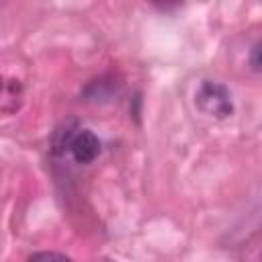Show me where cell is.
I'll return each mask as SVG.
<instances>
[{"mask_svg": "<svg viewBox=\"0 0 262 262\" xmlns=\"http://www.w3.org/2000/svg\"><path fill=\"white\" fill-rule=\"evenodd\" d=\"M196 106L201 108V113L215 117V119H227L233 115V100H231V92L213 80H205L201 82V86L196 88L194 94Z\"/></svg>", "mask_w": 262, "mask_h": 262, "instance_id": "obj_1", "label": "cell"}, {"mask_svg": "<svg viewBox=\"0 0 262 262\" xmlns=\"http://www.w3.org/2000/svg\"><path fill=\"white\" fill-rule=\"evenodd\" d=\"M100 147H102V143H100L98 135L94 131H90V129H78L68 139V149H70L74 162L82 164V166L92 164L98 158Z\"/></svg>", "mask_w": 262, "mask_h": 262, "instance_id": "obj_2", "label": "cell"}, {"mask_svg": "<svg viewBox=\"0 0 262 262\" xmlns=\"http://www.w3.org/2000/svg\"><path fill=\"white\" fill-rule=\"evenodd\" d=\"M25 102V86L18 78L0 74V117H10L20 111Z\"/></svg>", "mask_w": 262, "mask_h": 262, "instance_id": "obj_3", "label": "cell"}, {"mask_svg": "<svg viewBox=\"0 0 262 262\" xmlns=\"http://www.w3.org/2000/svg\"><path fill=\"white\" fill-rule=\"evenodd\" d=\"M27 262H72V258L61 252H35Z\"/></svg>", "mask_w": 262, "mask_h": 262, "instance_id": "obj_4", "label": "cell"}, {"mask_svg": "<svg viewBox=\"0 0 262 262\" xmlns=\"http://www.w3.org/2000/svg\"><path fill=\"white\" fill-rule=\"evenodd\" d=\"M258 51H260V45L256 43V45L252 47V68H254V70H260V59H258Z\"/></svg>", "mask_w": 262, "mask_h": 262, "instance_id": "obj_5", "label": "cell"}]
</instances>
